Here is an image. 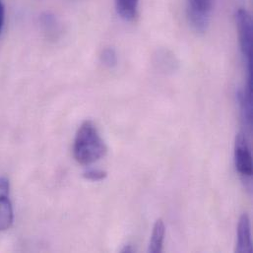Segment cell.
I'll return each mask as SVG.
<instances>
[{"label":"cell","instance_id":"obj_1","mask_svg":"<svg viewBox=\"0 0 253 253\" xmlns=\"http://www.w3.org/2000/svg\"><path fill=\"white\" fill-rule=\"evenodd\" d=\"M108 148L98 128L91 122H84L75 135L73 156L77 163L87 166L104 158Z\"/></svg>","mask_w":253,"mask_h":253},{"label":"cell","instance_id":"obj_2","mask_svg":"<svg viewBox=\"0 0 253 253\" xmlns=\"http://www.w3.org/2000/svg\"><path fill=\"white\" fill-rule=\"evenodd\" d=\"M236 23L239 31L241 50L248 63L249 81L253 82V26L251 14L246 9H239L236 13Z\"/></svg>","mask_w":253,"mask_h":253},{"label":"cell","instance_id":"obj_3","mask_svg":"<svg viewBox=\"0 0 253 253\" xmlns=\"http://www.w3.org/2000/svg\"><path fill=\"white\" fill-rule=\"evenodd\" d=\"M187 16L192 29L204 34L210 25L214 0H187Z\"/></svg>","mask_w":253,"mask_h":253},{"label":"cell","instance_id":"obj_4","mask_svg":"<svg viewBox=\"0 0 253 253\" xmlns=\"http://www.w3.org/2000/svg\"><path fill=\"white\" fill-rule=\"evenodd\" d=\"M235 165L242 175L249 177L253 175V156L244 133H239L236 138Z\"/></svg>","mask_w":253,"mask_h":253},{"label":"cell","instance_id":"obj_5","mask_svg":"<svg viewBox=\"0 0 253 253\" xmlns=\"http://www.w3.org/2000/svg\"><path fill=\"white\" fill-rule=\"evenodd\" d=\"M236 253H253V241H252V226L251 219L248 214H243L239 226H238V244Z\"/></svg>","mask_w":253,"mask_h":253},{"label":"cell","instance_id":"obj_6","mask_svg":"<svg viewBox=\"0 0 253 253\" xmlns=\"http://www.w3.org/2000/svg\"><path fill=\"white\" fill-rule=\"evenodd\" d=\"M165 236H166V226L165 223L162 219H159L156 221L153 232H152V237H151V242L149 245L148 252L151 253H161L163 252L164 248V242H165Z\"/></svg>","mask_w":253,"mask_h":253},{"label":"cell","instance_id":"obj_7","mask_svg":"<svg viewBox=\"0 0 253 253\" xmlns=\"http://www.w3.org/2000/svg\"><path fill=\"white\" fill-rule=\"evenodd\" d=\"M13 220L14 212L10 196H0V232L10 229Z\"/></svg>","mask_w":253,"mask_h":253},{"label":"cell","instance_id":"obj_8","mask_svg":"<svg viewBox=\"0 0 253 253\" xmlns=\"http://www.w3.org/2000/svg\"><path fill=\"white\" fill-rule=\"evenodd\" d=\"M156 64L163 71H173L175 69V65L177 64L174 56L167 50H161L156 55Z\"/></svg>","mask_w":253,"mask_h":253},{"label":"cell","instance_id":"obj_9","mask_svg":"<svg viewBox=\"0 0 253 253\" xmlns=\"http://www.w3.org/2000/svg\"><path fill=\"white\" fill-rule=\"evenodd\" d=\"M101 60L104 65L113 68L118 64V54L114 48H106L102 52Z\"/></svg>","mask_w":253,"mask_h":253},{"label":"cell","instance_id":"obj_10","mask_svg":"<svg viewBox=\"0 0 253 253\" xmlns=\"http://www.w3.org/2000/svg\"><path fill=\"white\" fill-rule=\"evenodd\" d=\"M108 172L101 169H89L83 173V177L91 181H102L106 179Z\"/></svg>","mask_w":253,"mask_h":253},{"label":"cell","instance_id":"obj_11","mask_svg":"<svg viewBox=\"0 0 253 253\" xmlns=\"http://www.w3.org/2000/svg\"><path fill=\"white\" fill-rule=\"evenodd\" d=\"M0 196H10V181L6 176H0Z\"/></svg>","mask_w":253,"mask_h":253},{"label":"cell","instance_id":"obj_12","mask_svg":"<svg viewBox=\"0 0 253 253\" xmlns=\"http://www.w3.org/2000/svg\"><path fill=\"white\" fill-rule=\"evenodd\" d=\"M3 24H4V6L2 1L0 0V34L3 28Z\"/></svg>","mask_w":253,"mask_h":253},{"label":"cell","instance_id":"obj_13","mask_svg":"<svg viewBox=\"0 0 253 253\" xmlns=\"http://www.w3.org/2000/svg\"><path fill=\"white\" fill-rule=\"evenodd\" d=\"M133 252H134V250H133V248H131L130 245L125 247V249L122 251V253H133Z\"/></svg>","mask_w":253,"mask_h":253}]
</instances>
